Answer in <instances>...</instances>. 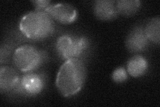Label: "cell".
Wrapping results in <instances>:
<instances>
[{"mask_svg":"<svg viewBox=\"0 0 160 107\" xmlns=\"http://www.w3.org/2000/svg\"><path fill=\"white\" fill-rule=\"evenodd\" d=\"M86 67L79 58L66 60L60 67L57 75L56 85L65 97L77 94L86 82Z\"/></svg>","mask_w":160,"mask_h":107,"instance_id":"cell-1","label":"cell"},{"mask_svg":"<svg viewBox=\"0 0 160 107\" xmlns=\"http://www.w3.org/2000/svg\"><path fill=\"white\" fill-rule=\"evenodd\" d=\"M19 28L27 38L42 40L51 36L54 32L53 19L44 11H35L26 13L19 22Z\"/></svg>","mask_w":160,"mask_h":107,"instance_id":"cell-2","label":"cell"},{"mask_svg":"<svg viewBox=\"0 0 160 107\" xmlns=\"http://www.w3.org/2000/svg\"><path fill=\"white\" fill-rule=\"evenodd\" d=\"M43 60L42 51L29 44L18 47L13 54L15 66L22 72H33L42 65Z\"/></svg>","mask_w":160,"mask_h":107,"instance_id":"cell-3","label":"cell"},{"mask_svg":"<svg viewBox=\"0 0 160 107\" xmlns=\"http://www.w3.org/2000/svg\"><path fill=\"white\" fill-rule=\"evenodd\" d=\"M88 45L86 38L64 34L58 38L56 48L60 56L67 60L78 58L88 49Z\"/></svg>","mask_w":160,"mask_h":107,"instance_id":"cell-4","label":"cell"},{"mask_svg":"<svg viewBox=\"0 0 160 107\" xmlns=\"http://www.w3.org/2000/svg\"><path fill=\"white\" fill-rule=\"evenodd\" d=\"M52 18L63 24H69L74 22L78 18V11L72 5L66 3L50 4L45 9Z\"/></svg>","mask_w":160,"mask_h":107,"instance_id":"cell-5","label":"cell"},{"mask_svg":"<svg viewBox=\"0 0 160 107\" xmlns=\"http://www.w3.org/2000/svg\"><path fill=\"white\" fill-rule=\"evenodd\" d=\"M45 86L43 77L37 73L28 72L21 77L15 91L29 96L37 95L43 90Z\"/></svg>","mask_w":160,"mask_h":107,"instance_id":"cell-6","label":"cell"},{"mask_svg":"<svg viewBox=\"0 0 160 107\" xmlns=\"http://www.w3.org/2000/svg\"><path fill=\"white\" fill-rule=\"evenodd\" d=\"M149 40L143 27L134 28L128 35L126 40L127 49L132 53H139L148 47Z\"/></svg>","mask_w":160,"mask_h":107,"instance_id":"cell-7","label":"cell"},{"mask_svg":"<svg viewBox=\"0 0 160 107\" xmlns=\"http://www.w3.org/2000/svg\"><path fill=\"white\" fill-rule=\"evenodd\" d=\"M113 0H98L93 4V13L97 18L103 21L113 19L118 16L116 5Z\"/></svg>","mask_w":160,"mask_h":107,"instance_id":"cell-8","label":"cell"},{"mask_svg":"<svg viewBox=\"0 0 160 107\" xmlns=\"http://www.w3.org/2000/svg\"><path fill=\"white\" fill-rule=\"evenodd\" d=\"M20 79L21 77L13 68L3 66L0 68V89L2 93L14 90Z\"/></svg>","mask_w":160,"mask_h":107,"instance_id":"cell-9","label":"cell"},{"mask_svg":"<svg viewBox=\"0 0 160 107\" xmlns=\"http://www.w3.org/2000/svg\"><path fill=\"white\" fill-rule=\"evenodd\" d=\"M149 68L148 60L141 55H135L127 64V72L133 77H140L146 74Z\"/></svg>","mask_w":160,"mask_h":107,"instance_id":"cell-10","label":"cell"},{"mask_svg":"<svg viewBox=\"0 0 160 107\" xmlns=\"http://www.w3.org/2000/svg\"><path fill=\"white\" fill-rule=\"evenodd\" d=\"M116 5L119 15L129 17L138 12L142 2L139 0H119Z\"/></svg>","mask_w":160,"mask_h":107,"instance_id":"cell-11","label":"cell"},{"mask_svg":"<svg viewBox=\"0 0 160 107\" xmlns=\"http://www.w3.org/2000/svg\"><path fill=\"white\" fill-rule=\"evenodd\" d=\"M144 32L146 33L149 41H151L156 44L160 42V18L159 16L153 18L147 23L144 28Z\"/></svg>","mask_w":160,"mask_h":107,"instance_id":"cell-12","label":"cell"},{"mask_svg":"<svg viewBox=\"0 0 160 107\" xmlns=\"http://www.w3.org/2000/svg\"><path fill=\"white\" fill-rule=\"evenodd\" d=\"M128 78L127 70L123 67H119L113 71L112 74V79L115 83H122Z\"/></svg>","mask_w":160,"mask_h":107,"instance_id":"cell-13","label":"cell"},{"mask_svg":"<svg viewBox=\"0 0 160 107\" xmlns=\"http://www.w3.org/2000/svg\"><path fill=\"white\" fill-rule=\"evenodd\" d=\"M32 3L34 4L36 11H45L50 4L51 2L47 0H38V1H33Z\"/></svg>","mask_w":160,"mask_h":107,"instance_id":"cell-14","label":"cell"},{"mask_svg":"<svg viewBox=\"0 0 160 107\" xmlns=\"http://www.w3.org/2000/svg\"><path fill=\"white\" fill-rule=\"evenodd\" d=\"M10 48L8 46V45H2L1 48V63L2 64L3 62V60H8V57L9 56L10 52Z\"/></svg>","mask_w":160,"mask_h":107,"instance_id":"cell-15","label":"cell"}]
</instances>
